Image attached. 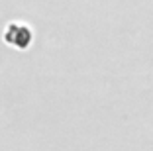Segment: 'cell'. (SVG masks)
I'll return each mask as SVG.
<instances>
[{"label": "cell", "instance_id": "6da1fadb", "mask_svg": "<svg viewBox=\"0 0 153 151\" xmlns=\"http://www.w3.org/2000/svg\"><path fill=\"white\" fill-rule=\"evenodd\" d=\"M4 39L8 41L10 45H14V47L26 49L27 43L32 41V33H30V30H26V28H20V26H16V24H12V26H8V30H6Z\"/></svg>", "mask_w": 153, "mask_h": 151}]
</instances>
